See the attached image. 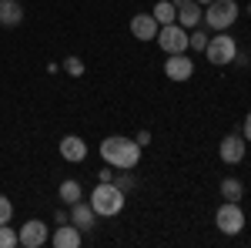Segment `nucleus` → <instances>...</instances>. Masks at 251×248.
I'll return each mask as SVG.
<instances>
[{
	"instance_id": "nucleus-1",
	"label": "nucleus",
	"mask_w": 251,
	"mask_h": 248,
	"mask_svg": "<svg viewBox=\"0 0 251 248\" xmlns=\"http://www.w3.org/2000/svg\"><path fill=\"white\" fill-rule=\"evenodd\" d=\"M100 158L117 168V171H134L137 161H141V144L131 141V138H121V134H111L100 141Z\"/></svg>"
},
{
	"instance_id": "nucleus-2",
	"label": "nucleus",
	"mask_w": 251,
	"mask_h": 248,
	"mask_svg": "<svg viewBox=\"0 0 251 248\" xmlns=\"http://www.w3.org/2000/svg\"><path fill=\"white\" fill-rule=\"evenodd\" d=\"M91 208L104 218H111L124 208V191L117 188L114 181H97V188L91 191Z\"/></svg>"
},
{
	"instance_id": "nucleus-3",
	"label": "nucleus",
	"mask_w": 251,
	"mask_h": 248,
	"mask_svg": "<svg viewBox=\"0 0 251 248\" xmlns=\"http://www.w3.org/2000/svg\"><path fill=\"white\" fill-rule=\"evenodd\" d=\"M204 57L211 60L214 67H225V64H231V60L238 57V44H234V37H231V34L218 30V37H208Z\"/></svg>"
},
{
	"instance_id": "nucleus-4",
	"label": "nucleus",
	"mask_w": 251,
	"mask_h": 248,
	"mask_svg": "<svg viewBox=\"0 0 251 248\" xmlns=\"http://www.w3.org/2000/svg\"><path fill=\"white\" fill-rule=\"evenodd\" d=\"M201 20H208L211 30H228L234 20H238V3L234 0H211Z\"/></svg>"
},
{
	"instance_id": "nucleus-5",
	"label": "nucleus",
	"mask_w": 251,
	"mask_h": 248,
	"mask_svg": "<svg viewBox=\"0 0 251 248\" xmlns=\"http://www.w3.org/2000/svg\"><path fill=\"white\" fill-rule=\"evenodd\" d=\"M154 40L161 44L164 54H184V51H188V30H184L181 24H164V27H157Z\"/></svg>"
},
{
	"instance_id": "nucleus-6",
	"label": "nucleus",
	"mask_w": 251,
	"mask_h": 248,
	"mask_svg": "<svg viewBox=\"0 0 251 248\" xmlns=\"http://www.w3.org/2000/svg\"><path fill=\"white\" fill-rule=\"evenodd\" d=\"M214 221H218V228L225 231V235H238V231L245 228V211L238 201H225L218 215H214Z\"/></svg>"
},
{
	"instance_id": "nucleus-7",
	"label": "nucleus",
	"mask_w": 251,
	"mask_h": 248,
	"mask_svg": "<svg viewBox=\"0 0 251 248\" xmlns=\"http://www.w3.org/2000/svg\"><path fill=\"white\" fill-rule=\"evenodd\" d=\"M17 235H20V245H24V248H40V245L50 242V231H47V225H44L40 218H30Z\"/></svg>"
},
{
	"instance_id": "nucleus-8",
	"label": "nucleus",
	"mask_w": 251,
	"mask_h": 248,
	"mask_svg": "<svg viewBox=\"0 0 251 248\" xmlns=\"http://www.w3.org/2000/svg\"><path fill=\"white\" fill-rule=\"evenodd\" d=\"M194 74V60L188 57V51L184 54H168L164 60V77L168 81H188Z\"/></svg>"
},
{
	"instance_id": "nucleus-9",
	"label": "nucleus",
	"mask_w": 251,
	"mask_h": 248,
	"mask_svg": "<svg viewBox=\"0 0 251 248\" xmlns=\"http://www.w3.org/2000/svg\"><path fill=\"white\" fill-rule=\"evenodd\" d=\"M218 154H221L225 165H238V161L245 158V138H241V134H228V138L221 141Z\"/></svg>"
},
{
	"instance_id": "nucleus-10",
	"label": "nucleus",
	"mask_w": 251,
	"mask_h": 248,
	"mask_svg": "<svg viewBox=\"0 0 251 248\" xmlns=\"http://www.w3.org/2000/svg\"><path fill=\"white\" fill-rule=\"evenodd\" d=\"M60 158H64V161H84V158H87V144H84V138H77V134L60 138Z\"/></svg>"
},
{
	"instance_id": "nucleus-11",
	"label": "nucleus",
	"mask_w": 251,
	"mask_h": 248,
	"mask_svg": "<svg viewBox=\"0 0 251 248\" xmlns=\"http://www.w3.org/2000/svg\"><path fill=\"white\" fill-rule=\"evenodd\" d=\"M131 34H134L137 40H154L157 37V20L151 17V14H134V20H131Z\"/></svg>"
},
{
	"instance_id": "nucleus-12",
	"label": "nucleus",
	"mask_w": 251,
	"mask_h": 248,
	"mask_svg": "<svg viewBox=\"0 0 251 248\" xmlns=\"http://www.w3.org/2000/svg\"><path fill=\"white\" fill-rule=\"evenodd\" d=\"M94 218H97V211L91 208V201H74V205H71V225H77L80 231L91 228Z\"/></svg>"
},
{
	"instance_id": "nucleus-13",
	"label": "nucleus",
	"mask_w": 251,
	"mask_h": 248,
	"mask_svg": "<svg viewBox=\"0 0 251 248\" xmlns=\"http://www.w3.org/2000/svg\"><path fill=\"white\" fill-rule=\"evenodd\" d=\"M201 17H204V10H201V3H198V0H188V3H181V7H177V20H181V27H184V30H188V27H198Z\"/></svg>"
},
{
	"instance_id": "nucleus-14",
	"label": "nucleus",
	"mask_w": 251,
	"mask_h": 248,
	"mask_svg": "<svg viewBox=\"0 0 251 248\" xmlns=\"http://www.w3.org/2000/svg\"><path fill=\"white\" fill-rule=\"evenodd\" d=\"M77 245H80V228L60 221V228L54 231V248H77Z\"/></svg>"
},
{
	"instance_id": "nucleus-15",
	"label": "nucleus",
	"mask_w": 251,
	"mask_h": 248,
	"mask_svg": "<svg viewBox=\"0 0 251 248\" xmlns=\"http://www.w3.org/2000/svg\"><path fill=\"white\" fill-rule=\"evenodd\" d=\"M20 20H24V7L17 0H0V24L3 27H17Z\"/></svg>"
},
{
	"instance_id": "nucleus-16",
	"label": "nucleus",
	"mask_w": 251,
	"mask_h": 248,
	"mask_svg": "<svg viewBox=\"0 0 251 248\" xmlns=\"http://www.w3.org/2000/svg\"><path fill=\"white\" fill-rule=\"evenodd\" d=\"M151 17L157 20V27H164V24H174V20H177V7H174L171 0H161V3H154Z\"/></svg>"
},
{
	"instance_id": "nucleus-17",
	"label": "nucleus",
	"mask_w": 251,
	"mask_h": 248,
	"mask_svg": "<svg viewBox=\"0 0 251 248\" xmlns=\"http://www.w3.org/2000/svg\"><path fill=\"white\" fill-rule=\"evenodd\" d=\"M241 194H245V185H241L238 178H225V181H221V198H225V201H238Z\"/></svg>"
},
{
	"instance_id": "nucleus-18",
	"label": "nucleus",
	"mask_w": 251,
	"mask_h": 248,
	"mask_svg": "<svg viewBox=\"0 0 251 248\" xmlns=\"http://www.w3.org/2000/svg\"><path fill=\"white\" fill-rule=\"evenodd\" d=\"M57 194L67 201V205H74V201H80V185H77V181H60Z\"/></svg>"
},
{
	"instance_id": "nucleus-19",
	"label": "nucleus",
	"mask_w": 251,
	"mask_h": 248,
	"mask_svg": "<svg viewBox=\"0 0 251 248\" xmlns=\"http://www.w3.org/2000/svg\"><path fill=\"white\" fill-rule=\"evenodd\" d=\"M14 245H20V235L3 221V225H0V248H14Z\"/></svg>"
},
{
	"instance_id": "nucleus-20",
	"label": "nucleus",
	"mask_w": 251,
	"mask_h": 248,
	"mask_svg": "<svg viewBox=\"0 0 251 248\" xmlns=\"http://www.w3.org/2000/svg\"><path fill=\"white\" fill-rule=\"evenodd\" d=\"M188 47H194V51L204 54V47H208V34H204V30H191V34H188Z\"/></svg>"
},
{
	"instance_id": "nucleus-21",
	"label": "nucleus",
	"mask_w": 251,
	"mask_h": 248,
	"mask_svg": "<svg viewBox=\"0 0 251 248\" xmlns=\"http://www.w3.org/2000/svg\"><path fill=\"white\" fill-rule=\"evenodd\" d=\"M10 218H14V205H10V198H3V194H0V225H3V221H10Z\"/></svg>"
},
{
	"instance_id": "nucleus-22",
	"label": "nucleus",
	"mask_w": 251,
	"mask_h": 248,
	"mask_svg": "<svg viewBox=\"0 0 251 248\" xmlns=\"http://www.w3.org/2000/svg\"><path fill=\"white\" fill-rule=\"evenodd\" d=\"M64 67H67V74H74V77L84 74V64H80V57H67V60H64Z\"/></svg>"
},
{
	"instance_id": "nucleus-23",
	"label": "nucleus",
	"mask_w": 251,
	"mask_h": 248,
	"mask_svg": "<svg viewBox=\"0 0 251 248\" xmlns=\"http://www.w3.org/2000/svg\"><path fill=\"white\" fill-rule=\"evenodd\" d=\"M114 185H117V188H121V191H124V194H127V191L134 188V174H121V178H117Z\"/></svg>"
},
{
	"instance_id": "nucleus-24",
	"label": "nucleus",
	"mask_w": 251,
	"mask_h": 248,
	"mask_svg": "<svg viewBox=\"0 0 251 248\" xmlns=\"http://www.w3.org/2000/svg\"><path fill=\"white\" fill-rule=\"evenodd\" d=\"M134 141H137V144H141V148H144V144H151V131H141V134H137V138H134Z\"/></svg>"
},
{
	"instance_id": "nucleus-25",
	"label": "nucleus",
	"mask_w": 251,
	"mask_h": 248,
	"mask_svg": "<svg viewBox=\"0 0 251 248\" xmlns=\"http://www.w3.org/2000/svg\"><path fill=\"white\" fill-rule=\"evenodd\" d=\"M241 138H245V141H251V114L245 117V128H241Z\"/></svg>"
},
{
	"instance_id": "nucleus-26",
	"label": "nucleus",
	"mask_w": 251,
	"mask_h": 248,
	"mask_svg": "<svg viewBox=\"0 0 251 248\" xmlns=\"http://www.w3.org/2000/svg\"><path fill=\"white\" fill-rule=\"evenodd\" d=\"M171 3H174V7H181V3H188V0H171Z\"/></svg>"
},
{
	"instance_id": "nucleus-27",
	"label": "nucleus",
	"mask_w": 251,
	"mask_h": 248,
	"mask_svg": "<svg viewBox=\"0 0 251 248\" xmlns=\"http://www.w3.org/2000/svg\"><path fill=\"white\" fill-rule=\"evenodd\" d=\"M198 3H211V0H198Z\"/></svg>"
},
{
	"instance_id": "nucleus-28",
	"label": "nucleus",
	"mask_w": 251,
	"mask_h": 248,
	"mask_svg": "<svg viewBox=\"0 0 251 248\" xmlns=\"http://www.w3.org/2000/svg\"><path fill=\"white\" fill-rule=\"evenodd\" d=\"M248 14H251V7H248Z\"/></svg>"
}]
</instances>
